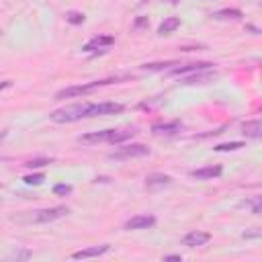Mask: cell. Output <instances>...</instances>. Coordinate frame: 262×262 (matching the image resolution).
Wrapping results in <instances>:
<instances>
[{"mask_svg":"<svg viewBox=\"0 0 262 262\" xmlns=\"http://www.w3.org/2000/svg\"><path fill=\"white\" fill-rule=\"evenodd\" d=\"M135 129H104V131H94L80 135L78 141L84 145H94V143H121L129 137H133Z\"/></svg>","mask_w":262,"mask_h":262,"instance_id":"1","label":"cell"},{"mask_svg":"<svg viewBox=\"0 0 262 262\" xmlns=\"http://www.w3.org/2000/svg\"><path fill=\"white\" fill-rule=\"evenodd\" d=\"M86 117H90V104H70V106L53 111L49 115V119L55 123H74V121H80Z\"/></svg>","mask_w":262,"mask_h":262,"instance_id":"2","label":"cell"},{"mask_svg":"<svg viewBox=\"0 0 262 262\" xmlns=\"http://www.w3.org/2000/svg\"><path fill=\"white\" fill-rule=\"evenodd\" d=\"M113 82H119V78H108V80H96V82H90V84H82V86H70V88H63L55 94V100H63V98H74V96H82V94H88L92 90H96L98 86H106V84H113Z\"/></svg>","mask_w":262,"mask_h":262,"instance_id":"3","label":"cell"},{"mask_svg":"<svg viewBox=\"0 0 262 262\" xmlns=\"http://www.w3.org/2000/svg\"><path fill=\"white\" fill-rule=\"evenodd\" d=\"M68 213H70V209L63 207V205H59V207H51V209L31 211L25 221H29V223H51V221H55L59 217H66Z\"/></svg>","mask_w":262,"mask_h":262,"instance_id":"4","label":"cell"},{"mask_svg":"<svg viewBox=\"0 0 262 262\" xmlns=\"http://www.w3.org/2000/svg\"><path fill=\"white\" fill-rule=\"evenodd\" d=\"M149 154V147L143 143H131V145H123L117 151H113L108 158L111 160H129V158H143Z\"/></svg>","mask_w":262,"mask_h":262,"instance_id":"5","label":"cell"},{"mask_svg":"<svg viewBox=\"0 0 262 262\" xmlns=\"http://www.w3.org/2000/svg\"><path fill=\"white\" fill-rule=\"evenodd\" d=\"M125 106L119 102H98V104H90V117H102V115H115L121 113Z\"/></svg>","mask_w":262,"mask_h":262,"instance_id":"6","label":"cell"},{"mask_svg":"<svg viewBox=\"0 0 262 262\" xmlns=\"http://www.w3.org/2000/svg\"><path fill=\"white\" fill-rule=\"evenodd\" d=\"M151 225H156V217L154 215H135L125 223V229H129V231L131 229H147Z\"/></svg>","mask_w":262,"mask_h":262,"instance_id":"7","label":"cell"},{"mask_svg":"<svg viewBox=\"0 0 262 262\" xmlns=\"http://www.w3.org/2000/svg\"><path fill=\"white\" fill-rule=\"evenodd\" d=\"M209 239H211V233H207V231H190L182 237V246L196 248V246H205Z\"/></svg>","mask_w":262,"mask_h":262,"instance_id":"8","label":"cell"},{"mask_svg":"<svg viewBox=\"0 0 262 262\" xmlns=\"http://www.w3.org/2000/svg\"><path fill=\"white\" fill-rule=\"evenodd\" d=\"M213 63H209V61H196V63H186V66H176V68H170L168 70V74L170 76H182V74H186V72H199V70H209Z\"/></svg>","mask_w":262,"mask_h":262,"instance_id":"9","label":"cell"},{"mask_svg":"<svg viewBox=\"0 0 262 262\" xmlns=\"http://www.w3.org/2000/svg\"><path fill=\"white\" fill-rule=\"evenodd\" d=\"M172 184V176L168 174H149L145 178V188L147 190H158V188H164V186H170Z\"/></svg>","mask_w":262,"mask_h":262,"instance_id":"10","label":"cell"},{"mask_svg":"<svg viewBox=\"0 0 262 262\" xmlns=\"http://www.w3.org/2000/svg\"><path fill=\"white\" fill-rule=\"evenodd\" d=\"M180 129H182V125H180L178 121H172V123H156V125H151V133H154V135H176Z\"/></svg>","mask_w":262,"mask_h":262,"instance_id":"11","label":"cell"},{"mask_svg":"<svg viewBox=\"0 0 262 262\" xmlns=\"http://www.w3.org/2000/svg\"><path fill=\"white\" fill-rule=\"evenodd\" d=\"M221 166H205V168H199V170H192L190 176L196 178V180H211V178H217L221 176Z\"/></svg>","mask_w":262,"mask_h":262,"instance_id":"12","label":"cell"},{"mask_svg":"<svg viewBox=\"0 0 262 262\" xmlns=\"http://www.w3.org/2000/svg\"><path fill=\"white\" fill-rule=\"evenodd\" d=\"M215 78V72H205V70H199V72H192L190 76H184L180 78L182 84H205L209 80Z\"/></svg>","mask_w":262,"mask_h":262,"instance_id":"13","label":"cell"},{"mask_svg":"<svg viewBox=\"0 0 262 262\" xmlns=\"http://www.w3.org/2000/svg\"><path fill=\"white\" fill-rule=\"evenodd\" d=\"M106 252H108V244H102V246H92V248L74 252L72 258H74V260H84V258H92V256H102V254H106Z\"/></svg>","mask_w":262,"mask_h":262,"instance_id":"14","label":"cell"},{"mask_svg":"<svg viewBox=\"0 0 262 262\" xmlns=\"http://www.w3.org/2000/svg\"><path fill=\"white\" fill-rule=\"evenodd\" d=\"M242 133L246 137H252V139H258L262 137V121H248L242 125Z\"/></svg>","mask_w":262,"mask_h":262,"instance_id":"15","label":"cell"},{"mask_svg":"<svg viewBox=\"0 0 262 262\" xmlns=\"http://www.w3.org/2000/svg\"><path fill=\"white\" fill-rule=\"evenodd\" d=\"M113 43H115V39L108 37V35H104V37H92V39L84 45V51H94V49H100V47H108V45H113Z\"/></svg>","mask_w":262,"mask_h":262,"instance_id":"16","label":"cell"},{"mask_svg":"<svg viewBox=\"0 0 262 262\" xmlns=\"http://www.w3.org/2000/svg\"><path fill=\"white\" fill-rule=\"evenodd\" d=\"M213 16H215L217 20H227V18L239 20V18H242V10H237V8H223V10H217Z\"/></svg>","mask_w":262,"mask_h":262,"instance_id":"17","label":"cell"},{"mask_svg":"<svg viewBox=\"0 0 262 262\" xmlns=\"http://www.w3.org/2000/svg\"><path fill=\"white\" fill-rule=\"evenodd\" d=\"M180 27V18H176V16H170V18H166L162 25H160V29H158V33L160 35H170L172 31H176Z\"/></svg>","mask_w":262,"mask_h":262,"instance_id":"18","label":"cell"},{"mask_svg":"<svg viewBox=\"0 0 262 262\" xmlns=\"http://www.w3.org/2000/svg\"><path fill=\"white\" fill-rule=\"evenodd\" d=\"M242 205H244V207H250L252 213L262 215V194H260V196H254V199H250V201H244Z\"/></svg>","mask_w":262,"mask_h":262,"instance_id":"19","label":"cell"},{"mask_svg":"<svg viewBox=\"0 0 262 262\" xmlns=\"http://www.w3.org/2000/svg\"><path fill=\"white\" fill-rule=\"evenodd\" d=\"M170 66H178L174 61H164V63H143L141 70H149V72H160V70H168Z\"/></svg>","mask_w":262,"mask_h":262,"instance_id":"20","label":"cell"},{"mask_svg":"<svg viewBox=\"0 0 262 262\" xmlns=\"http://www.w3.org/2000/svg\"><path fill=\"white\" fill-rule=\"evenodd\" d=\"M31 258V252L29 250H14L10 256H6L4 262H12V260H29Z\"/></svg>","mask_w":262,"mask_h":262,"instance_id":"21","label":"cell"},{"mask_svg":"<svg viewBox=\"0 0 262 262\" xmlns=\"http://www.w3.org/2000/svg\"><path fill=\"white\" fill-rule=\"evenodd\" d=\"M239 147H244L242 141H229V143H219V145H215L217 151H233V149H239Z\"/></svg>","mask_w":262,"mask_h":262,"instance_id":"22","label":"cell"},{"mask_svg":"<svg viewBox=\"0 0 262 262\" xmlns=\"http://www.w3.org/2000/svg\"><path fill=\"white\" fill-rule=\"evenodd\" d=\"M51 164V158H35V160H29L25 166L27 168H41V166H47Z\"/></svg>","mask_w":262,"mask_h":262,"instance_id":"23","label":"cell"},{"mask_svg":"<svg viewBox=\"0 0 262 262\" xmlns=\"http://www.w3.org/2000/svg\"><path fill=\"white\" fill-rule=\"evenodd\" d=\"M23 180H25V184H29V186H33V184L37 186V184H41V182L45 180V176H43V174H29V176H25Z\"/></svg>","mask_w":262,"mask_h":262,"instance_id":"24","label":"cell"},{"mask_svg":"<svg viewBox=\"0 0 262 262\" xmlns=\"http://www.w3.org/2000/svg\"><path fill=\"white\" fill-rule=\"evenodd\" d=\"M66 20L72 23V25H82L84 23V14L82 12H68L66 14Z\"/></svg>","mask_w":262,"mask_h":262,"instance_id":"25","label":"cell"},{"mask_svg":"<svg viewBox=\"0 0 262 262\" xmlns=\"http://www.w3.org/2000/svg\"><path fill=\"white\" fill-rule=\"evenodd\" d=\"M53 192L55 194H70L72 192V186L70 184H55L53 186Z\"/></svg>","mask_w":262,"mask_h":262,"instance_id":"26","label":"cell"},{"mask_svg":"<svg viewBox=\"0 0 262 262\" xmlns=\"http://www.w3.org/2000/svg\"><path fill=\"white\" fill-rule=\"evenodd\" d=\"M133 27H135V29H145V27H149V20H147L145 16H139V18H135Z\"/></svg>","mask_w":262,"mask_h":262,"instance_id":"27","label":"cell"},{"mask_svg":"<svg viewBox=\"0 0 262 262\" xmlns=\"http://www.w3.org/2000/svg\"><path fill=\"white\" fill-rule=\"evenodd\" d=\"M164 260H182V256H178V254H170V256H164Z\"/></svg>","mask_w":262,"mask_h":262,"instance_id":"28","label":"cell"},{"mask_svg":"<svg viewBox=\"0 0 262 262\" xmlns=\"http://www.w3.org/2000/svg\"><path fill=\"white\" fill-rule=\"evenodd\" d=\"M248 29H250V31H256V33H260V35H262V29H256V27H252V25H250Z\"/></svg>","mask_w":262,"mask_h":262,"instance_id":"29","label":"cell"},{"mask_svg":"<svg viewBox=\"0 0 262 262\" xmlns=\"http://www.w3.org/2000/svg\"><path fill=\"white\" fill-rule=\"evenodd\" d=\"M168 2H170V4H176V2H178V0H168Z\"/></svg>","mask_w":262,"mask_h":262,"instance_id":"30","label":"cell"}]
</instances>
